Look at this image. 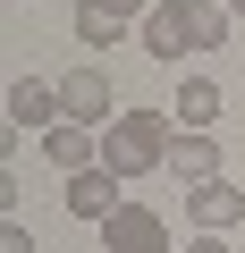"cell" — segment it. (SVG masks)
Segmentation results:
<instances>
[{"label":"cell","instance_id":"1","mask_svg":"<svg viewBox=\"0 0 245 253\" xmlns=\"http://www.w3.org/2000/svg\"><path fill=\"white\" fill-rule=\"evenodd\" d=\"M228 26H237V17L220 9V0H152L144 51H152V59H195V51H220Z\"/></svg>","mask_w":245,"mask_h":253},{"label":"cell","instance_id":"2","mask_svg":"<svg viewBox=\"0 0 245 253\" xmlns=\"http://www.w3.org/2000/svg\"><path fill=\"white\" fill-rule=\"evenodd\" d=\"M101 169H110V177H152V169H169V118H161V110H118V118L101 126Z\"/></svg>","mask_w":245,"mask_h":253},{"label":"cell","instance_id":"3","mask_svg":"<svg viewBox=\"0 0 245 253\" xmlns=\"http://www.w3.org/2000/svg\"><path fill=\"white\" fill-rule=\"evenodd\" d=\"M59 110H68L76 126H93V135H101V126L118 118V93H110L101 68H68V76H59Z\"/></svg>","mask_w":245,"mask_h":253},{"label":"cell","instance_id":"4","mask_svg":"<svg viewBox=\"0 0 245 253\" xmlns=\"http://www.w3.org/2000/svg\"><path fill=\"white\" fill-rule=\"evenodd\" d=\"M186 219H195V236H228V228H245V186H228V177L186 186Z\"/></svg>","mask_w":245,"mask_h":253},{"label":"cell","instance_id":"5","mask_svg":"<svg viewBox=\"0 0 245 253\" xmlns=\"http://www.w3.org/2000/svg\"><path fill=\"white\" fill-rule=\"evenodd\" d=\"M101 245L110 253H169V219L144 211V203H127L118 219H101Z\"/></svg>","mask_w":245,"mask_h":253},{"label":"cell","instance_id":"6","mask_svg":"<svg viewBox=\"0 0 245 253\" xmlns=\"http://www.w3.org/2000/svg\"><path fill=\"white\" fill-rule=\"evenodd\" d=\"M68 110H59V84H43V76H17L9 84V126L17 135H51Z\"/></svg>","mask_w":245,"mask_h":253},{"label":"cell","instance_id":"7","mask_svg":"<svg viewBox=\"0 0 245 253\" xmlns=\"http://www.w3.org/2000/svg\"><path fill=\"white\" fill-rule=\"evenodd\" d=\"M68 211L93 219V228L118 219V211H127V177H110V169H76V177H68Z\"/></svg>","mask_w":245,"mask_h":253},{"label":"cell","instance_id":"8","mask_svg":"<svg viewBox=\"0 0 245 253\" xmlns=\"http://www.w3.org/2000/svg\"><path fill=\"white\" fill-rule=\"evenodd\" d=\"M43 161L68 169V177H76V169H101V135H93V126H76V118H59L51 135H43Z\"/></svg>","mask_w":245,"mask_h":253},{"label":"cell","instance_id":"9","mask_svg":"<svg viewBox=\"0 0 245 253\" xmlns=\"http://www.w3.org/2000/svg\"><path fill=\"white\" fill-rule=\"evenodd\" d=\"M169 177L211 186V177H220V144H211V135H195V126H178V135H169Z\"/></svg>","mask_w":245,"mask_h":253},{"label":"cell","instance_id":"10","mask_svg":"<svg viewBox=\"0 0 245 253\" xmlns=\"http://www.w3.org/2000/svg\"><path fill=\"white\" fill-rule=\"evenodd\" d=\"M211 118H220V84H211V76H186V84H178V126L211 135Z\"/></svg>","mask_w":245,"mask_h":253},{"label":"cell","instance_id":"11","mask_svg":"<svg viewBox=\"0 0 245 253\" xmlns=\"http://www.w3.org/2000/svg\"><path fill=\"white\" fill-rule=\"evenodd\" d=\"M118 34H127V17H118V9H101V0H76V42H93V51H110Z\"/></svg>","mask_w":245,"mask_h":253},{"label":"cell","instance_id":"12","mask_svg":"<svg viewBox=\"0 0 245 253\" xmlns=\"http://www.w3.org/2000/svg\"><path fill=\"white\" fill-rule=\"evenodd\" d=\"M0 253H34V228H26V219H9V228H0Z\"/></svg>","mask_w":245,"mask_h":253},{"label":"cell","instance_id":"13","mask_svg":"<svg viewBox=\"0 0 245 253\" xmlns=\"http://www.w3.org/2000/svg\"><path fill=\"white\" fill-rule=\"evenodd\" d=\"M186 253H237V245H228V236H195Z\"/></svg>","mask_w":245,"mask_h":253},{"label":"cell","instance_id":"14","mask_svg":"<svg viewBox=\"0 0 245 253\" xmlns=\"http://www.w3.org/2000/svg\"><path fill=\"white\" fill-rule=\"evenodd\" d=\"M101 9H118V17H152V9H144V0H101Z\"/></svg>","mask_w":245,"mask_h":253},{"label":"cell","instance_id":"15","mask_svg":"<svg viewBox=\"0 0 245 253\" xmlns=\"http://www.w3.org/2000/svg\"><path fill=\"white\" fill-rule=\"evenodd\" d=\"M220 9H228V17H245V0H220Z\"/></svg>","mask_w":245,"mask_h":253}]
</instances>
